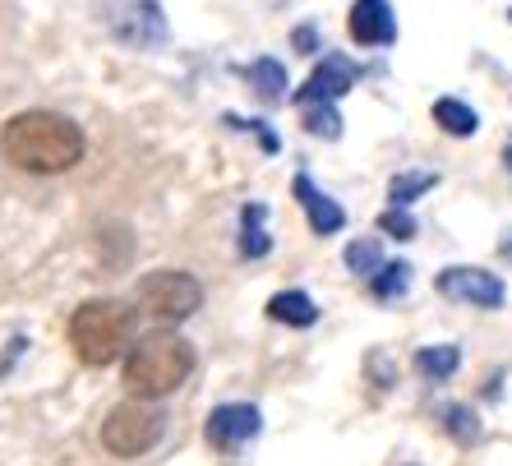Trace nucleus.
I'll list each match as a JSON object with an SVG mask.
<instances>
[{"label": "nucleus", "instance_id": "nucleus-9", "mask_svg": "<svg viewBox=\"0 0 512 466\" xmlns=\"http://www.w3.org/2000/svg\"><path fill=\"white\" fill-rule=\"evenodd\" d=\"M259 407H250V402H227V407H217L213 416H208V443L213 448H240L245 439H254L259 434Z\"/></svg>", "mask_w": 512, "mask_h": 466}, {"label": "nucleus", "instance_id": "nucleus-2", "mask_svg": "<svg viewBox=\"0 0 512 466\" xmlns=\"http://www.w3.org/2000/svg\"><path fill=\"white\" fill-rule=\"evenodd\" d=\"M194 370V347L171 328H157V333L139 337L125 356V388L139 402H157V397H171L180 383L190 379Z\"/></svg>", "mask_w": 512, "mask_h": 466}, {"label": "nucleus", "instance_id": "nucleus-20", "mask_svg": "<svg viewBox=\"0 0 512 466\" xmlns=\"http://www.w3.org/2000/svg\"><path fill=\"white\" fill-rule=\"evenodd\" d=\"M305 111V130L314 134V139H342V116H337V107H300Z\"/></svg>", "mask_w": 512, "mask_h": 466}, {"label": "nucleus", "instance_id": "nucleus-1", "mask_svg": "<svg viewBox=\"0 0 512 466\" xmlns=\"http://www.w3.org/2000/svg\"><path fill=\"white\" fill-rule=\"evenodd\" d=\"M0 153L10 157L19 171L60 176V171H70L84 162V130H79L70 116H60V111L33 107V111H19V116L5 120Z\"/></svg>", "mask_w": 512, "mask_h": 466}, {"label": "nucleus", "instance_id": "nucleus-12", "mask_svg": "<svg viewBox=\"0 0 512 466\" xmlns=\"http://www.w3.org/2000/svg\"><path fill=\"white\" fill-rule=\"evenodd\" d=\"M268 319L286 323V328H310V323L319 319V310H314V300L305 296V291H277V296L268 300Z\"/></svg>", "mask_w": 512, "mask_h": 466}, {"label": "nucleus", "instance_id": "nucleus-14", "mask_svg": "<svg viewBox=\"0 0 512 466\" xmlns=\"http://www.w3.org/2000/svg\"><path fill=\"white\" fill-rule=\"evenodd\" d=\"M434 125L448 130V134H457V139H471L476 125H480V116L466 107V102H457V97H439V102H434Z\"/></svg>", "mask_w": 512, "mask_h": 466}, {"label": "nucleus", "instance_id": "nucleus-3", "mask_svg": "<svg viewBox=\"0 0 512 466\" xmlns=\"http://www.w3.org/2000/svg\"><path fill=\"white\" fill-rule=\"evenodd\" d=\"M134 342V310L120 305V300H84L79 310L70 314V347L74 356L102 370L111 360H120V351Z\"/></svg>", "mask_w": 512, "mask_h": 466}, {"label": "nucleus", "instance_id": "nucleus-8", "mask_svg": "<svg viewBox=\"0 0 512 466\" xmlns=\"http://www.w3.org/2000/svg\"><path fill=\"white\" fill-rule=\"evenodd\" d=\"M346 33L356 47H393L397 42V14L388 0H351Z\"/></svg>", "mask_w": 512, "mask_h": 466}, {"label": "nucleus", "instance_id": "nucleus-18", "mask_svg": "<svg viewBox=\"0 0 512 466\" xmlns=\"http://www.w3.org/2000/svg\"><path fill=\"white\" fill-rule=\"evenodd\" d=\"M263 204H250L245 213H240V222H245V236H240V254L245 259H259V254H268V236H263Z\"/></svg>", "mask_w": 512, "mask_h": 466}, {"label": "nucleus", "instance_id": "nucleus-26", "mask_svg": "<svg viewBox=\"0 0 512 466\" xmlns=\"http://www.w3.org/2000/svg\"><path fill=\"white\" fill-rule=\"evenodd\" d=\"M508 19H512V10H508Z\"/></svg>", "mask_w": 512, "mask_h": 466}, {"label": "nucleus", "instance_id": "nucleus-7", "mask_svg": "<svg viewBox=\"0 0 512 466\" xmlns=\"http://www.w3.org/2000/svg\"><path fill=\"white\" fill-rule=\"evenodd\" d=\"M360 79V65L346 56H323L314 65V74L305 79V88L296 93V107H333L337 97H346Z\"/></svg>", "mask_w": 512, "mask_h": 466}, {"label": "nucleus", "instance_id": "nucleus-24", "mask_svg": "<svg viewBox=\"0 0 512 466\" xmlns=\"http://www.w3.org/2000/svg\"><path fill=\"white\" fill-rule=\"evenodd\" d=\"M503 259L512 263V231H508V236H503Z\"/></svg>", "mask_w": 512, "mask_h": 466}, {"label": "nucleus", "instance_id": "nucleus-5", "mask_svg": "<svg viewBox=\"0 0 512 466\" xmlns=\"http://www.w3.org/2000/svg\"><path fill=\"white\" fill-rule=\"evenodd\" d=\"M139 305L157 323H180L203 305V287L180 268H162V273H148L139 282Z\"/></svg>", "mask_w": 512, "mask_h": 466}, {"label": "nucleus", "instance_id": "nucleus-25", "mask_svg": "<svg viewBox=\"0 0 512 466\" xmlns=\"http://www.w3.org/2000/svg\"><path fill=\"white\" fill-rule=\"evenodd\" d=\"M503 157H508V171H512V144H508V148H503Z\"/></svg>", "mask_w": 512, "mask_h": 466}, {"label": "nucleus", "instance_id": "nucleus-22", "mask_svg": "<svg viewBox=\"0 0 512 466\" xmlns=\"http://www.w3.org/2000/svg\"><path fill=\"white\" fill-rule=\"evenodd\" d=\"M379 231H388V236H397V240H416V217H406L402 208H388V213L379 217Z\"/></svg>", "mask_w": 512, "mask_h": 466}, {"label": "nucleus", "instance_id": "nucleus-15", "mask_svg": "<svg viewBox=\"0 0 512 466\" xmlns=\"http://www.w3.org/2000/svg\"><path fill=\"white\" fill-rule=\"evenodd\" d=\"M434 185H439L434 171H402V176L388 180V199H393V208H406V204H416L425 190H434Z\"/></svg>", "mask_w": 512, "mask_h": 466}, {"label": "nucleus", "instance_id": "nucleus-19", "mask_svg": "<svg viewBox=\"0 0 512 466\" xmlns=\"http://www.w3.org/2000/svg\"><path fill=\"white\" fill-rule=\"evenodd\" d=\"M346 268L360 277H374L383 268V250H379V240H351L346 245Z\"/></svg>", "mask_w": 512, "mask_h": 466}, {"label": "nucleus", "instance_id": "nucleus-10", "mask_svg": "<svg viewBox=\"0 0 512 466\" xmlns=\"http://www.w3.org/2000/svg\"><path fill=\"white\" fill-rule=\"evenodd\" d=\"M296 199L305 204V213H310V227H314V236H333V231H342L346 227V208L342 204H333L328 194L314 185L310 176H296Z\"/></svg>", "mask_w": 512, "mask_h": 466}, {"label": "nucleus", "instance_id": "nucleus-16", "mask_svg": "<svg viewBox=\"0 0 512 466\" xmlns=\"http://www.w3.org/2000/svg\"><path fill=\"white\" fill-rule=\"evenodd\" d=\"M457 365H462V347H425L416 351V370L425 379H453Z\"/></svg>", "mask_w": 512, "mask_h": 466}, {"label": "nucleus", "instance_id": "nucleus-4", "mask_svg": "<svg viewBox=\"0 0 512 466\" xmlns=\"http://www.w3.org/2000/svg\"><path fill=\"white\" fill-rule=\"evenodd\" d=\"M162 439V411H153L148 402H120L102 420V448L111 457H143L153 443Z\"/></svg>", "mask_w": 512, "mask_h": 466}, {"label": "nucleus", "instance_id": "nucleus-17", "mask_svg": "<svg viewBox=\"0 0 512 466\" xmlns=\"http://www.w3.org/2000/svg\"><path fill=\"white\" fill-rule=\"evenodd\" d=\"M406 287H411V263H406V259L383 263V273H374V282H370V291L379 300H397Z\"/></svg>", "mask_w": 512, "mask_h": 466}, {"label": "nucleus", "instance_id": "nucleus-21", "mask_svg": "<svg viewBox=\"0 0 512 466\" xmlns=\"http://www.w3.org/2000/svg\"><path fill=\"white\" fill-rule=\"evenodd\" d=\"M448 434H457L462 443H476L480 439V420L471 407H453L448 411Z\"/></svg>", "mask_w": 512, "mask_h": 466}, {"label": "nucleus", "instance_id": "nucleus-6", "mask_svg": "<svg viewBox=\"0 0 512 466\" xmlns=\"http://www.w3.org/2000/svg\"><path fill=\"white\" fill-rule=\"evenodd\" d=\"M434 287H439V296L462 300V305H476V310H499L503 300H508L503 277L485 273V268H443Z\"/></svg>", "mask_w": 512, "mask_h": 466}, {"label": "nucleus", "instance_id": "nucleus-23", "mask_svg": "<svg viewBox=\"0 0 512 466\" xmlns=\"http://www.w3.org/2000/svg\"><path fill=\"white\" fill-rule=\"evenodd\" d=\"M291 42H296V51H314V47H319V33H314V28H296V33H291Z\"/></svg>", "mask_w": 512, "mask_h": 466}, {"label": "nucleus", "instance_id": "nucleus-11", "mask_svg": "<svg viewBox=\"0 0 512 466\" xmlns=\"http://www.w3.org/2000/svg\"><path fill=\"white\" fill-rule=\"evenodd\" d=\"M116 33L130 42V47H157L162 37H167V19H162V10L157 5H130V10H120L116 19Z\"/></svg>", "mask_w": 512, "mask_h": 466}, {"label": "nucleus", "instance_id": "nucleus-13", "mask_svg": "<svg viewBox=\"0 0 512 466\" xmlns=\"http://www.w3.org/2000/svg\"><path fill=\"white\" fill-rule=\"evenodd\" d=\"M245 79H250V88L263 102H282L286 97V70H282V60H273V56H259L254 65H245Z\"/></svg>", "mask_w": 512, "mask_h": 466}]
</instances>
